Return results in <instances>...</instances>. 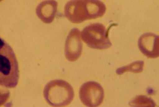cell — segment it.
Listing matches in <instances>:
<instances>
[{
    "instance_id": "1",
    "label": "cell",
    "mask_w": 159,
    "mask_h": 107,
    "mask_svg": "<svg viewBox=\"0 0 159 107\" xmlns=\"http://www.w3.org/2000/svg\"><path fill=\"white\" fill-rule=\"evenodd\" d=\"M106 9L105 4L99 1H71L66 3L64 12L70 22L79 24L102 16Z\"/></svg>"
},
{
    "instance_id": "2",
    "label": "cell",
    "mask_w": 159,
    "mask_h": 107,
    "mask_svg": "<svg viewBox=\"0 0 159 107\" xmlns=\"http://www.w3.org/2000/svg\"><path fill=\"white\" fill-rule=\"evenodd\" d=\"M19 64L11 46L0 37V85L14 88L19 82Z\"/></svg>"
},
{
    "instance_id": "3",
    "label": "cell",
    "mask_w": 159,
    "mask_h": 107,
    "mask_svg": "<svg viewBox=\"0 0 159 107\" xmlns=\"http://www.w3.org/2000/svg\"><path fill=\"white\" fill-rule=\"evenodd\" d=\"M44 96L46 102L53 107L69 105L74 96V89L68 83L60 79L51 81L44 88Z\"/></svg>"
},
{
    "instance_id": "4",
    "label": "cell",
    "mask_w": 159,
    "mask_h": 107,
    "mask_svg": "<svg viewBox=\"0 0 159 107\" xmlns=\"http://www.w3.org/2000/svg\"><path fill=\"white\" fill-rule=\"evenodd\" d=\"M109 30V28L107 29L102 24H91L84 28L81 37L89 47L97 49H105L112 45L108 37Z\"/></svg>"
},
{
    "instance_id": "5",
    "label": "cell",
    "mask_w": 159,
    "mask_h": 107,
    "mask_svg": "<svg viewBox=\"0 0 159 107\" xmlns=\"http://www.w3.org/2000/svg\"><path fill=\"white\" fill-rule=\"evenodd\" d=\"M80 98L82 103L88 107L99 106L103 101V88L98 83L89 81L84 83L80 88Z\"/></svg>"
},
{
    "instance_id": "6",
    "label": "cell",
    "mask_w": 159,
    "mask_h": 107,
    "mask_svg": "<svg viewBox=\"0 0 159 107\" xmlns=\"http://www.w3.org/2000/svg\"><path fill=\"white\" fill-rule=\"evenodd\" d=\"M82 44L81 40V32L78 28L72 29L67 36L65 45V55L71 62L76 61L81 56Z\"/></svg>"
},
{
    "instance_id": "7",
    "label": "cell",
    "mask_w": 159,
    "mask_h": 107,
    "mask_svg": "<svg viewBox=\"0 0 159 107\" xmlns=\"http://www.w3.org/2000/svg\"><path fill=\"white\" fill-rule=\"evenodd\" d=\"M159 36L152 33L143 34L138 40V46L142 53L149 58L159 55Z\"/></svg>"
},
{
    "instance_id": "8",
    "label": "cell",
    "mask_w": 159,
    "mask_h": 107,
    "mask_svg": "<svg viewBox=\"0 0 159 107\" xmlns=\"http://www.w3.org/2000/svg\"><path fill=\"white\" fill-rule=\"evenodd\" d=\"M58 3L55 1H46L38 6L36 13L38 17L46 24L52 23L57 14Z\"/></svg>"
},
{
    "instance_id": "9",
    "label": "cell",
    "mask_w": 159,
    "mask_h": 107,
    "mask_svg": "<svg viewBox=\"0 0 159 107\" xmlns=\"http://www.w3.org/2000/svg\"><path fill=\"white\" fill-rule=\"evenodd\" d=\"M131 107H156V104L152 99L145 95L136 96L129 102Z\"/></svg>"
},
{
    "instance_id": "10",
    "label": "cell",
    "mask_w": 159,
    "mask_h": 107,
    "mask_svg": "<svg viewBox=\"0 0 159 107\" xmlns=\"http://www.w3.org/2000/svg\"><path fill=\"white\" fill-rule=\"evenodd\" d=\"M144 62L137 61L130 64L129 65L119 68L116 71L118 75H121L125 72H130L138 73L142 72L143 69Z\"/></svg>"
},
{
    "instance_id": "11",
    "label": "cell",
    "mask_w": 159,
    "mask_h": 107,
    "mask_svg": "<svg viewBox=\"0 0 159 107\" xmlns=\"http://www.w3.org/2000/svg\"><path fill=\"white\" fill-rule=\"evenodd\" d=\"M10 96V92L9 91L0 89V107L6 104Z\"/></svg>"
}]
</instances>
